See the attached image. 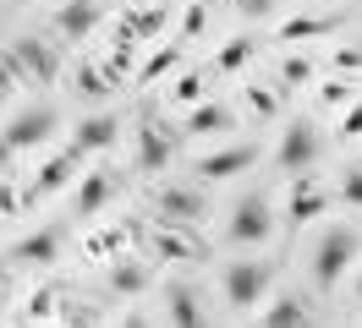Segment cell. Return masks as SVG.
<instances>
[{
    "label": "cell",
    "instance_id": "obj_4",
    "mask_svg": "<svg viewBox=\"0 0 362 328\" xmlns=\"http://www.w3.org/2000/svg\"><path fill=\"white\" fill-rule=\"evenodd\" d=\"M230 241L236 246H258V241H269V230H274V214H269V202L258 192H247V197H236V208H230Z\"/></svg>",
    "mask_w": 362,
    "mask_h": 328
},
{
    "label": "cell",
    "instance_id": "obj_21",
    "mask_svg": "<svg viewBox=\"0 0 362 328\" xmlns=\"http://www.w3.org/2000/svg\"><path fill=\"white\" fill-rule=\"evenodd\" d=\"M159 28H165V11H159V6L154 11H132V17L121 22V39H154Z\"/></svg>",
    "mask_w": 362,
    "mask_h": 328
},
{
    "label": "cell",
    "instance_id": "obj_10",
    "mask_svg": "<svg viewBox=\"0 0 362 328\" xmlns=\"http://www.w3.org/2000/svg\"><path fill=\"white\" fill-rule=\"evenodd\" d=\"M115 126H121L115 115H88L83 126L71 131V148H77V153H99V148H110V142H115Z\"/></svg>",
    "mask_w": 362,
    "mask_h": 328
},
{
    "label": "cell",
    "instance_id": "obj_24",
    "mask_svg": "<svg viewBox=\"0 0 362 328\" xmlns=\"http://www.w3.org/2000/svg\"><path fill=\"white\" fill-rule=\"evenodd\" d=\"M17 83H28V77H23V66H17V55L6 49V55H0V93H6V87H17Z\"/></svg>",
    "mask_w": 362,
    "mask_h": 328
},
{
    "label": "cell",
    "instance_id": "obj_30",
    "mask_svg": "<svg viewBox=\"0 0 362 328\" xmlns=\"http://www.w3.org/2000/svg\"><path fill=\"white\" fill-rule=\"evenodd\" d=\"M198 93H204V77H198V71H187V77L176 83V99H187V104H192Z\"/></svg>",
    "mask_w": 362,
    "mask_h": 328
},
{
    "label": "cell",
    "instance_id": "obj_19",
    "mask_svg": "<svg viewBox=\"0 0 362 328\" xmlns=\"http://www.w3.org/2000/svg\"><path fill=\"white\" fill-rule=\"evenodd\" d=\"M340 28V17H291L286 28H280V39H318V33H335Z\"/></svg>",
    "mask_w": 362,
    "mask_h": 328
},
{
    "label": "cell",
    "instance_id": "obj_29",
    "mask_svg": "<svg viewBox=\"0 0 362 328\" xmlns=\"http://www.w3.org/2000/svg\"><path fill=\"white\" fill-rule=\"evenodd\" d=\"M340 131H346V137H362V99H351V104H346V121H340Z\"/></svg>",
    "mask_w": 362,
    "mask_h": 328
},
{
    "label": "cell",
    "instance_id": "obj_28",
    "mask_svg": "<svg viewBox=\"0 0 362 328\" xmlns=\"http://www.w3.org/2000/svg\"><path fill=\"white\" fill-rule=\"evenodd\" d=\"M77 87H83V93H93V99H99V93H110V83H105V77H99V71H77Z\"/></svg>",
    "mask_w": 362,
    "mask_h": 328
},
{
    "label": "cell",
    "instance_id": "obj_2",
    "mask_svg": "<svg viewBox=\"0 0 362 328\" xmlns=\"http://www.w3.org/2000/svg\"><path fill=\"white\" fill-rule=\"evenodd\" d=\"M264 290H269V268L258 257H236L226 262V301L236 312H252V306L264 301Z\"/></svg>",
    "mask_w": 362,
    "mask_h": 328
},
{
    "label": "cell",
    "instance_id": "obj_20",
    "mask_svg": "<svg viewBox=\"0 0 362 328\" xmlns=\"http://www.w3.org/2000/svg\"><path fill=\"white\" fill-rule=\"evenodd\" d=\"M258 55V39H230L220 55H214V71H242V66Z\"/></svg>",
    "mask_w": 362,
    "mask_h": 328
},
{
    "label": "cell",
    "instance_id": "obj_26",
    "mask_svg": "<svg viewBox=\"0 0 362 328\" xmlns=\"http://www.w3.org/2000/svg\"><path fill=\"white\" fill-rule=\"evenodd\" d=\"M280 77H286V83H308V77H313V61H308V55L296 61V55H291V61L280 66Z\"/></svg>",
    "mask_w": 362,
    "mask_h": 328
},
{
    "label": "cell",
    "instance_id": "obj_32",
    "mask_svg": "<svg viewBox=\"0 0 362 328\" xmlns=\"http://www.w3.org/2000/svg\"><path fill=\"white\" fill-rule=\"evenodd\" d=\"M335 66H340V71H357V66H362V49H340Z\"/></svg>",
    "mask_w": 362,
    "mask_h": 328
},
{
    "label": "cell",
    "instance_id": "obj_15",
    "mask_svg": "<svg viewBox=\"0 0 362 328\" xmlns=\"http://www.w3.org/2000/svg\"><path fill=\"white\" fill-rule=\"evenodd\" d=\"M11 257H17V262H39V268L55 262V257H61V230H39V236L17 241V246H11Z\"/></svg>",
    "mask_w": 362,
    "mask_h": 328
},
{
    "label": "cell",
    "instance_id": "obj_3",
    "mask_svg": "<svg viewBox=\"0 0 362 328\" xmlns=\"http://www.w3.org/2000/svg\"><path fill=\"white\" fill-rule=\"evenodd\" d=\"M318 148H324V142H318L313 121H291L286 137H280V148H274V164H280L286 175H308V170H313V159H318Z\"/></svg>",
    "mask_w": 362,
    "mask_h": 328
},
{
    "label": "cell",
    "instance_id": "obj_25",
    "mask_svg": "<svg viewBox=\"0 0 362 328\" xmlns=\"http://www.w3.org/2000/svg\"><path fill=\"white\" fill-rule=\"evenodd\" d=\"M274 6H280V0H236V11H242V17H252V22L274 17Z\"/></svg>",
    "mask_w": 362,
    "mask_h": 328
},
{
    "label": "cell",
    "instance_id": "obj_17",
    "mask_svg": "<svg viewBox=\"0 0 362 328\" xmlns=\"http://www.w3.org/2000/svg\"><path fill=\"white\" fill-rule=\"evenodd\" d=\"M220 131H230V109L226 104H198L187 115V137H220Z\"/></svg>",
    "mask_w": 362,
    "mask_h": 328
},
{
    "label": "cell",
    "instance_id": "obj_23",
    "mask_svg": "<svg viewBox=\"0 0 362 328\" xmlns=\"http://www.w3.org/2000/svg\"><path fill=\"white\" fill-rule=\"evenodd\" d=\"M340 197H346V208H362V164H346V175H340Z\"/></svg>",
    "mask_w": 362,
    "mask_h": 328
},
{
    "label": "cell",
    "instance_id": "obj_9",
    "mask_svg": "<svg viewBox=\"0 0 362 328\" xmlns=\"http://www.w3.org/2000/svg\"><path fill=\"white\" fill-rule=\"evenodd\" d=\"M324 208H329V192L318 186L313 175H302V181L291 186V202H286V214H291V224H308V219H318Z\"/></svg>",
    "mask_w": 362,
    "mask_h": 328
},
{
    "label": "cell",
    "instance_id": "obj_27",
    "mask_svg": "<svg viewBox=\"0 0 362 328\" xmlns=\"http://www.w3.org/2000/svg\"><path fill=\"white\" fill-rule=\"evenodd\" d=\"M247 104L258 109V115H274V109H280V99H274L269 87H247Z\"/></svg>",
    "mask_w": 362,
    "mask_h": 328
},
{
    "label": "cell",
    "instance_id": "obj_31",
    "mask_svg": "<svg viewBox=\"0 0 362 328\" xmlns=\"http://www.w3.org/2000/svg\"><path fill=\"white\" fill-rule=\"evenodd\" d=\"M137 284H143V268H137V262L115 268V290H137Z\"/></svg>",
    "mask_w": 362,
    "mask_h": 328
},
{
    "label": "cell",
    "instance_id": "obj_22",
    "mask_svg": "<svg viewBox=\"0 0 362 328\" xmlns=\"http://www.w3.org/2000/svg\"><path fill=\"white\" fill-rule=\"evenodd\" d=\"M181 66V44H165V49H154V61L137 71V83H154V77H165V71H176Z\"/></svg>",
    "mask_w": 362,
    "mask_h": 328
},
{
    "label": "cell",
    "instance_id": "obj_6",
    "mask_svg": "<svg viewBox=\"0 0 362 328\" xmlns=\"http://www.w3.org/2000/svg\"><path fill=\"white\" fill-rule=\"evenodd\" d=\"M11 55H17V66H23L28 83H55L61 77V61H55V49L39 39H11Z\"/></svg>",
    "mask_w": 362,
    "mask_h": 328
},
{
    "label": "cell",
    "instance_id": "obj_5",
    "mask_svg": "<svg viewBox=\"0 0 362 328\" xmlns=\"http://www.w3.org/2000/svg\"><path fill=\"white\" fill-rule=\"evenodd\" d=\"M49 131H55V109H17V115H11V126L0 131V153L39 148Z\"/></svg>",
    "mask_w": 362,
    "mask_h": 328
},
{
    "label": "cell",
    "instance_id": "obj_1",
    "mask_svg": "<svg viewBox=\"0 0 362 328\" xmlns=\"http://www.w3.org/2000/svg\"><path fill=\"white\" fill-rule=\"evenodd\" d=\"M357 257V230L351 224H335V230H324V241H318V252H313V284L318 290H335L340 279H346V268Z\"/></svg>",
    "mask_w": 362,
    "mask_h": 328
},
{
    "label": "cell",
    "instance_id": "obj_7",
    "mask_svg": "<svg viewBox=\"0 0 362 328\" xmlns=\"http://www.w3.org/2000/svg\"><path fill=\"white\" fill-rule=\"evenodd\" d=\"M258 164V148H247V142H236V148H220L209 153V159H198V175L204 181H230V175H242Z\"/></svg>",
    "mask_w": 362,
    "mask_h": 328
},
{
    "label": "cell",
    "instance_id": "obj_16",
    "mask_svg": "<svg viewBox=\"0 0 362 328\" xmlns=\"http://www.w3.org/2000/svg\"><path fill=\"white\" fill-rule=\"evenodd\" d=\"M269 328H308L313 323V306H302V296H274V306L264 312Z\"/></svg>",
    "mask_w": 362,
    "mask_h": 328
},
{
    "label": "cell",
    "instance_id": "obj_13",
    "mask_svg": "<svg viewBox=\"0 0 362 328\" xmlns=\"http://www.w3.org/2000/svg\"><path fill=\"white\" fill-rule=\"evenodd\" d=\"M159 208H165V219H176V224H192V219H204V197L192 192V186H165Z\"/></svg>",
    "mask_w": 362,
    "mask_h": 328
},
{
    "label": "cell",
    "instance_id": "obj_14",
    "mask_svg": "<svg viewBox=\"0 0 362 328\" xmlns=\"http://www.w3.org/2000/svg\"><path fill=\"white\" fill-rule=\"evenodd\" d=\"M165 317L176 328H198L204 323V306H198V296H192L187 284H170V290H165Z\"/></svg>",
    "mask_w": 362,
    "mask_h": 328
},
{
    "label": "cell",
    "instance_id": "obj_8",
    "mask_svg": "<svg viewBox=\"0 0 362 328\" xmlns=\"http://www.w3.org/2000/svg\"><path fill=\"white\" fill-rule=\"evenodd\" d=\"M99 17H105L99 0H66V6L55 11V33H61V39H88L93 28H99Z\"/></svg>",
    "mask_w": 362,
    "mask_h": 328
},
{
    "label": "cell",
    "instance_id": "obj_12",
    "mask_svg": "<svg viewBox=\"0 0 362 328\" xmlns=\"http://www.w3.org/2000/svg\"><path fill=\"white\" fill-rule=\"evenodd\" d=\"M115 197V181H110V170H88L83 175V186H77V214L83 219H93L105 202Z\"/></svg>",
    "mask_w": 362,
    "mask_h": 328
},
{
    "label": "cell",
    "instance_id": "obj_33",
    "mask_svg": "<svg viewBox=\"0 0 362 328\" xmlns=\"http://www.w3.org/2000/svg\"><path fill=\"white\" fill-rule=\"evenodd\" d=\"M357 296H362V262H357Z\"/></svg>",
    "mask_w": 362,
    "mask_h": 328
},
{
    "label": "cell",
    "instance_id": "obj_11",
    "mask_svg": "<svg viewBox=\"0 0 362 328\" xmlns=\"http://www.w3.org/2000/svg\"><path fill=\"white\" fill-rule=\"evenodd\" d=\"M77 164H83V153L77 148H66V153H55L45 170H39V181H33V197H49V192H61L71 175H77Z\"/></svg>",
    "mask_w": 362,
    "mask_h": 328
},
{
    "label": "cell",
    "instance_id": "obj_18",
    "mask_svg": "<svg viewBox=\"0 0 362 328\" xmlns=\"http://www.w3.org/2000/svg\"><path fill=\"white\" fill-rule=\"evenodd\" d=\"M165 159H170L165 131H159V126H143V131H137V170H165Z\"/></svg>",
    "mask_w": 362,
    "mask_h": 328
}]
</instances>
